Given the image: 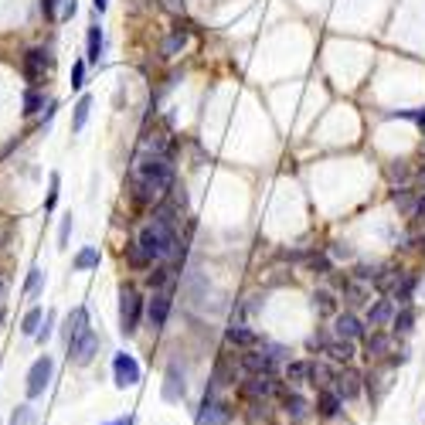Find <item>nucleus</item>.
<instances>
[{"label": "nucleus", "mask_w": 425, "mask_h": 425, "mask_svg": "<svg viewBox=\"0 0 425 425\" xmlns=\"http://www.w3.org/2000/svg\"><path fill=\"white\" fill-rule=\"evenodd\" d=\"M21 330L28 337H38V330H41V310H38V306L24 313V327H21Z\"/></svg>", "instance_id": "obj_34"}, {"label": "nucleus", "mask_w": 425, "mask_h": 425, "mask_svg": "<svg viewBox=\"0 0 425 425\" xmlns=\"http://www.w3.org/2000/svg\"><path fill=\"white\" fill-rule=\"evenodd\" d=\"M395 300L392 296H381L374 303H367V327L371 330H381V327H388L392 320H395Z\"/></svg>", "instance_id": "obj_12"}, {"label": "nucleus", "mask_w": 425, "mask_h": 425, "mask_svg": "<svg viewBox=\"0 0 425 425\" xmlns=\"http://www.w3.org/2000/svg\"><path fill=\"white\" fill-rule=\"evenodd\" d=\"M68 235H72V214H68V218L61 221V228H58V245L68 242Z\"/></svg>", "instance_id": "obj_44"}, {"label": "nucleus", "mask_w": 425, "mask_h": 425, "mask_svg": "<svg viewBox=\"0 0 425 425\" xmlns=\"http://www.w3.org/2000/svg\"><path fill=\"white\" fill-rule=\"evenodd\" d=\"M112 381H116V388H133V384H140V364L133 354H116V357H112Z\"/></svg>", "instance_id": "obj_8"}, {"label": "nucleus", "mask_w": 425, "mask_h": 425, "mask_svg": "<svg viewBox=\"0 0 425 425\" xmlns=\"http://www.w3.org/2000/svg\"><path fill=\"white\" fill-rule=\"evenodd\" d=\"M51 371H55V361L51 357H38L34 364H31L28 371V398H38V395H45V388H48V381H51Z\"/></svg>", "instance_id": "obj_10"}, {"label": "nucleus", "mask_w": 425, "mask_h": 425, "mask_svg": "<svg viewBox=\"0 0 425 425\" xmlns=\"http://www.w3.org/2000/svg\"><path fill=\"white\" fill-rule=\"evenodd\" d=\"M58 184H61V177H58V174H51V191H48L45 211H51V208H55V201H58Z\"/></svg>", "instance_id": "obj_42"}, {"label": "nucleus", "mask_w": 425, "mask_h": 425, "mask_svg": "<svg viewBox=\"0 0 425 425\" xmlns=\"http://www.w3.org/2000/svg\"><path fill=\"white\" fill-rule=\"evenodd\" d=\"M58 0H41V11H45V17H51V21H58Z\"/></svg>", "instance_id": "obj_46"}, {"label": "nucleus", "mask_w": 425, "mask_h": 425, "mask_svg": "<svg viewBox=\"0 0 425 425\" xmlns=\"http://www.w3.org/2000/svg\"><path fill=\"white\" fill-rule=\"evenodd\" d=\"M231 419H235V409L228 405L225 398L204 395V402L198 409V425H231Z\"/></svg>", "instance_id": "obj_4"}, {"label": "nucleus", "mask_w": 425, "mask_h": 425, "mask_svg": "<svg viewBox=\"0 0 425 425\" xmlns=\"http://www.w3.org/2000/svg\"><path fill=\"white\" fill-rule=\"evenodd\" d=\"M174 273H177V266H160V269L150 276V286L153 289H170V279H174Z\"/></svg>", "instance_id": "obj_32"}, {"label": "nucleus", "mask_w": 425, "mask_h": 425, "mask_svg": "<svg viewBox=\"0 0 425 425\" xmlns=\"http://www.w3.org/2000/svg\"><path fill=\"white\" fill-rule=\"evenodd\" d=\"M409 120H415V122H419V126L425 130V109H419V112H409Z\"/></svg>", "instance_id": "obj_49"}, {"label": "nucleus", "mask_w": 425, "mask_h": 425, "mask_svg": "<svg viewBox=\"0 0 425 425\" xmlns=\"http://www.w3.org/2000/svg\"><path fill=\"white\" fill-rule=\"evenodd\" d=\"M184 48H187V28H177L174 34H167V41H164V48H160V55H164V58H177Z\"/></svg>", "instance_id": "obj_24"}, {"label": "nucleus", "mask_w": 425, "mask_h": 425, "mask_svg": "<svg viewBox=\"0 0 425 425\" xmlns=\"http://www.w3.org/2000/svg\"><path fill=\"white\" fill-rule=\"evenodd\" d=\"M320 354H327L334 364H350L354 361V340H340V337H327V344L320 347Z\"/></svg>", "instance_id": "obj_15"}, {"label": "nucleus", "mask_w": 425, "mask_h": 425, "mask_svg": "<svg viewBox=\"0 0 425 425\" xmlns=\"http://www.w3.org/2000/svg\"><path fill=\"white\" fill-rule=\"evenodd\" d=\"M11 425H34V409L31 405H17L11 415Z\"/></svg>", "instance_id": "obj_36"}, {"label": "nucleus", "mask_w": 425, "mask_h": 425, "mask_svg": "<svg viewBox=\"0 0 425 425\" xmlns=\"http://www.w3.org/2000/svg\"><path fill=\"white\" fill-rule=\"evenodd\" d=\"M85 41H89L85 61H89V65H99V58H103V45H106V41H103V28H99V24H92V28H89V38H85Z\"/></svg>", "instance_id": "obj_25"}, {"label": "nucleus", "mask_w": 425, "mask_h": 425, "mask_svg": "<svg viewBox=\"0 0 425 425\" xmlns=\"http://www.w3.org/2000/svg\"><path fill=\"white\" fill-rule=\"evenodd\" d=\"M419 184H422V187H425V167L419 170Z\"/></svg>", "instance_id": "obj_53"}, {"label": "nucleus", "mask_w": 425, "mask_h": 425, "mask_svg": "<svg viewBox=\"0 0 425 425\" xmlns=\"http://www.w3.org/2000/svg\"><path fill=\"white\" fill-rule=\"evenodd\" d=\"M361 381H364V378H361V374H357L350 364H340V367H337L334 384H330V388H334V392L344 398V402H354V398L361 395V388H364Z\"/></svg>", "instance_id": "obj_7"}, {"label": "nucleus", "mask_w": 425, "mask_h": 425, "mask_svg": "<svg viewBox=\"0 0 425 425\" xmlns=\"http://www.w3.org/2000/svg\"><path fill=\"white\" fill-rule=\"evenodd\" d=\"M48 65H51V58H48L45 48H31V51H24V61H21V68H24V78L31 82V89L45 78Z\"/></svg>", "instance_id": "obj_11"}, {"label": "nucleus", "mask_w": 425, "mask_h": 425, "mask_svg": "<svg viewBox=\"0 0 425 425\" xmlns=\"http://www.w3.org/2000/svg\"><path fill=\"white\" fill-rule=\"evenodd\" d=\"M89 109H92V99H89V95H82V99L75 103V116H72V130H75V133L85 126V120H89Z\"/></svg>", "instance_id": "obj_31"}, {"label": "nucleus", "mask_w": 425, "mask_h": 425, "mask_svg": "<svg viewBox=\"0 0 425 425\" xmlns=\"http://www.w3.org/2000/svg\"><path fill=\"white\" fill-rule=\"evenodd\" d=\"M283 357H286L283 347L262 344V350H245L242 357H238V367H242L245 374H276V364H279Z\"/></svg>", "instance_id": "obj_2"}, {"label": "nucleus", "mask_w": 425, "mask_h": 425, "mask_svg": "<svg viewBox=\"0 0 425 425\" xmlns=\"http://www.w3.org/2000/svg\"><path fill=\"white\" fill-rule=\"evenodd\" d=\"M95 266H99V252H95V248H82V252L75 256V269H78V273L95 269Z\"/></svg>", "instance_id": "obj_33"}, {"label": "nucleus", "mask_w": 425, "mask_h": 425, "mask_svg": "<svg viewBox=\"0 0 425 425\" xmlns=\"http://www.w3.org/2000/svg\"><path fill=\"white\" fill-rule=\"evenodd\" d=\"M384 354H392V334H384V330L364 334V357L367 361H381Z\"/></svg>", "instance_id": "obj_17"}, {"label": "nucleus", "mask_w": 425, "mask_h": 425, "mask_svg": "<svg viewBox=\"0 0 425 425\" xmlns=\"http://www.w3.org/2000/svg\"><path fill=\"white\" fill-rule=\"evenodd\" d=\"M286 384L293 392H300L303 384H310V361H289L286 364Z\"/></svg>", "instance_id": "obj_21"}, {"label": "nucleus", "mask_w": 425, "mask_h": 425, "mask_svg": "<svg viewBox=\"0 0 425 425\" xmlns=\"http://www.w3.org/2000/svg\"><path fill=\"white\" fill-rule=\"evenodd\" d=\"M140 317H143V300L133 286H122L120 289V334L122 337H133L140 327Z\"/></svg>", "instance_id": "obj_3"}, {"label": "nucleus", "mask_w": 425, "mask_h": 425, "mask_svg": "<svg viewBox=\"0 0 425 425\" xmlns=\"http://www.w3.org/2000/svg\"><path fill=\"white\" fill-rule=\"evenodd\" d=\"M411 218H415V221H425V191H422V198L415 201V211H411Z\"/></svg>", "instance_id": "obj_48"}, {"label": "nucleus", "mask_w": 425, "mask_h": 425, "mask_svg": "<svg viewBox=\"0 0 425 425\" xmlns=\"http://www.w3.org/2000/svg\"><path fill=\"white\" fill-rule=\"evenodd\" d=\"M262 310V296L258 293H252V296H245V303H242V313L248 317V313H258Z\"/></svg>", "instance_id": "obj_41"}, {"label": "nucleus", "mask_w": 425, "mask_h": 425, "mask_svg": "<svg viewBox=\"0 0 425 425\" xmlns=\"http://www.w3.org/2000/svg\"><path fill=\"white\" fill-rule=\"evenodd\" d=\"M354 279H361V283H374V279H378V269H374V266H357V269H354Z\"/></svg>", "instance_id": "obj_40"}, {"label": "nucleus", "mask_w": 425, "mask_h": 425, "mask_svg": "<svg viewBox=\"0 0 425 425\" xmlns=\"http://www.w3.org/2000/svg\"><path fill=\"white\" fill-rule=\"evenodd\" d=\"M85 65H89V61H75V65H72V89H82V85H85Z\"/></svg>", "instance_id": "obj_38"}, {"label": "nucleus", "mask_w": 425, "mask_h": 425, "mask_svg": "<svg viewBox=\"0 0 425 425\" xmlns=\"http://www.w3.org/2000/svg\"><path fill=\"white\" fill-rule=\"evenodd\" d=\"M422 153H425V140H422Z\"/></svg>", "instance_id": "obj_54"}, {"label": "nucleus", "mask_w": 425, "mask_h": 425, "mask_svg": "<svg viewBox=\"0 0 425 425\" xmlns=\"http://www.w3.org/2000/svg\"><path fill=\"white\" fill-rule=\"evenodd\" d=\"M160 395H164V402H181V398L187 395V381H184V371H181L177 364H170V367H167Z\"/></svg>", "instance_id": "obj_14"}, {"label": "nucleus", "mask_w": 425, "mask_h": 425, "mask_svg": "<svg viewBox=\"0 0 425 425\" xmlns=\"http://www.w3.org/2000/svg\"><path fill=\"white\" fill-rule=\"evenodd\" d=\"M51 323H55V313H48L45 317V327L38 330V340H48V337H51Z\"/></svg>", "instance_id": "obj_47"}, {"label": "nucleus", "mask_w": 425, "mask_h": 425, "mask_svg": "<svg viewBox=\"0 0 425 425\" xmlns=\"http://www.w3.org/2000/svg\"><path fill=\"white\" fill-rule=\"evenodd\" d=\"M313 306H317V313H323V317H330V313L337 310L334 293H330V289H317V293H313Z\"/></svg>", "instance_id": "obj_28"}, {"label": "nucleus", "mask_w": 425, "mask_h": 425, "mask_svg": "<svg viewBox=\"0 0 425 425\" xmlns=\"http://www.w3.org/2000/svg\"><path fill=\"white\" fill-rule=\"evenodd\" d=\"M41 106H45L41 92H38V89H28V92H24V116H34V112H38Z\"/></svg>", "instance_id": "obj_35"}, {"label": "nucleus", "mask_w": 425, "mask_h": 425, "mask_svg": "<svg viewBox=\"0 0 425 425\" xmlns=\"http://www.w3.org/2000/svg\"><path fill=\"white\" fill-rule=\"evenodd\" d=\"M106 425H133V415H122V419H112V422Z\"/></svg>", "instance_id": "obj_50"}, {"label": "nucleus", "mask_w": 425, "mask_h": 425, "mask_svg": "<svg viewBox=\"0 0 425 425\" xmlns=\"http://www.w3.org/2000/svg\"><path fill=\"white\" fill-rule=\"evenodd\" d=\"M317 411L323 415V419H337V415L344 411V398L337 395L334 388H320V395H317Z\"/></svg>", "instance_id": "obj_18"}, {"label": "nucleus", "mask_w": 425, "mask_h": 425, "mask_svg": "<svg viewBox=\"0 0 425 425\" xmlns=\"http://www.w3.org/2000/svg\"><path fill=\"white\" fill-rule=\"evenodd\" d=\"M82 330H89V310H85V306H75V310H72V317H68L65 334H68V340H72V337L82 334Z\"/></svg>", "instance_id": "obj_26"}, {"label": "nucleus", "mask_w": 425, "mask_h": 425, "mask_svg": "<svg viewBox=\"0 0 425 425\" xmlns=\"http://www.w3.org/2000/svg\"><path fill=\"white\" fill-rule=\"evenodd\" d=\"M392 204H395L402 214H409V218H411V211H415V198H411L409 187H395V191H392Z\"/></svg>", "instance_id": "obj_27"}, {"label": "nucleus", "mask_w": 425, "mask_h": 425, "mask_svg": "<svg viewBox=\"0 0 425 425\" xmlns=\"http://www.w3.org/2000/svg\"><path fill=\"white\" fill-rule=\"evenodd\" d=\"M283 409H286V415L289 419H296V422H303L306 415H310V402H306L300 392H293L289 388L286 395H283Z\"/></svg>", "instance_id": "obj_20"}, {"label": "nucleus", "mask_w": 425, "mask_h": 425, "mask_svg": "<svg viewBox=\"0 0 425 425\" xmlns=\"http://www.w3.org/2000/svg\"><path fill=\"white\" fill-rule=\"evenodd\" d=\"M334 374H337V367L323 364V361H310V384H313V388H330V384H334Z\"/></svg>", "instance_id": "obj_22"}, {"label": "nucleus", "mask_w": 425, "mask_h": 425, "mask_svg": "<svg viewBox=\"0 0 425 425\" xmlns=\"http://www.w3.org/2000/svg\"><path fill=\"white\" fill-rule=\"evenodd\" d=\"M364 334H367V323H361L350 310L334 317V337H340V340H364Z\"/></svg>", "instance_id": "obj_13"}, {"label": "nucleus", "mask_w": 425, "mask_h": 425, "mask_svg": "<svg viewBox=\"0 0 425 425\" xmlns=\"http://www.w3.org/2000/svg\"><path fill=\"white\" fill-rule=\"evenodd\" d=\"M392 330H395V337H409L411 330H415V310H411V306H402V310H395Z\"/></svg>", "instance_id": "obj_23"}, {"label": "nucleus", "mask_w": 425, "mask_h": 425, "mask_svg": "<svg viewBox=\"0 0 425 425\" xmlns=\"http://www.w3.org/2000/svg\"><path fill=\"white\" fill-rule=\"evenodd\" d=\"M174 187V160L170 153H137L130 164V198L137 208H150Z\"/></svg>", "instance_id": "obj_1"}, {"label": "nucleus", "mask_w": 425, "mask_h": 425, "mask_svg": "<svg viewBox=\"0 0 425 425\" xmlns=\"http://www.w3.org/2000/svg\"><path fill=\"white\" fill-rule=\"evenodd\" d=\"M310 269L320 273V276H327L330 269H334V258H330V256H310Z\"/></svg>", "instance_id": "obj_37"}, {"label": "nucleus", "mask_w": 425, "mask_h": 425, "mask_svg": "<svg viewBox=\"0 0 425 425\" xmlns=\"http://www.w3.org/2000/svg\"><path fill=\"white\" fill-rule=\"evenodd\" d=\"M4 296H7V279L0 276V300H4Z\"/></svg>", "instance_id": "obj_52"}, {"label": "nucleus", "mask_w": 425, "mask_h": 425, "mask_svg": "<svg viewBox=\"0 0 425 425\" xmlns=\"http://www.w3.org/2000/svg\"><path fill=\"white\" fill-rule=\"evenodd\" d=\"M344 300H347L350 306L371 303V283H361V279H344Z\"/></svg>", "instance_id": "obj_19"}, {"label": "nucleus", "mask_w": 425, "mask_h": 425, "mask_svg": "<svg viewBox=\"0 0 425 425\" xmlns=\"http://www.w3.org/2000/svg\"><path fill=\"white\" fill-rule=\"evenodd\" d=\"M170 303H174V289H153L150 303H147V323L153 330H164L170 317Z\"/></svg>", "instance_id": "obj_6"}, {"label": "nucleus", "mask_w": 425, "mask_h": 425, "mask_svg": "<svg viewBox=\"0 0 425 425\" xmlns=\"http://www.w3.org/2000/svg\"><path fill=\"white\" fill-rule=\"evenodd\" d=\"M126 262H130L133 269H150V266H153L150 258H147V252H143V248H140L137 242L126 245Z\"/></svg>", "instance_id": "obj_29"}, {"label": "nucleus", "mask_w": 425, "mask_h": 425, "mask_svg": "<svg viewBox=\"0 0 425 425\" xmlns=\"http://www.w3.org/2000/svg\"><path fill=\"white\" fill-rule=\"evenodd\" d=\"M225 344L242 347V350H252V347H258L262 340H258V334L252 330V327H245V323H231V327L225 330Z\"/></svg>", "instance_id": "obj_16"}, {"label": "nucleus", "mask_w": 425, "mask_h": 425, "mask_svg": "<svg viewBox=\"0 0 425 425\" xmlns=\"http://www.w3.org/2000/svg\"><path fill=\"white\" fill-rule=\"evenodd\" d=\"M41 289V269H31V276H28V283H24V293H38Z\"/></svg>", "instance_id": "obj_43"}, {"label": "nucleus", "mask_w": 425, "mask_h": 425, "mask_svg": "<svg viewBox=\"0 0 425 425\" xmlns=\"http://www.w3.org/2000/svg\"><path fill=\"white\" fill-rule=\"evenodd\" d=\"M95 350H99V337H95V330H82V334H75L72 340H68V357H72V364L85 367L95 357Z\"/></svg>", "instance_id": "obj_5"}, {"label": "nucleus", "mask_w": 425, "mask_h": 425, "mask_svg": "<svg viewBox=\"0 0 425 425\" xmlns=\"http://www.w3.org/2000/svg\"><path fill=\"white\" fill-rule=\"evenodd\" d=\"M330 258H354V248L347 242H330Z\"/></svg>", "instance_id": "obj_39"}, {"label": "nucleus", "mask_w": 425, "mask_h": 425, "mask_svg": "<svg viewBox=\"0 0 425 425\" xmlns=\"http://www.w3.org/2000/svg\"><path fill=\"white\" fill-rule=\"evenodd\" d=\"M384 174H388V181L392 184H405L411 177V167L405 164V160H392V164L384 167Z\"/></svg>", "instance_id": "obj_30"}, {"label": "nucleus", "mask_w": 425, "mask_h": 425, "mask_svg": "<svg viewBox=\"0 0 425 425\" xmlns=\"http://www.w3.org/2000/svg\"><path fill=\"white\" fill-rule=\"evenodd\" d=\"M75 14V0H61V11H58V21H68Z\"/></svg>", "instance_id": "obj_45"}, {"label": "nucleus", "mask_w": 425, "mask_h": 425, "mask_svg": "<svg viewBox=\"0 0 425 425\" xmlns=\"http://www.w3.org/2000/svg\"><path fill=\"white\" fill-rule=\"evenodd\" d=\"M92 4H95V11H99V14H103V11L109 7V0H92Z\"/></svg>", "instance_id": "obj_51"}, {"label": "nucleus", "mask_w": 425, "mask_h": 425, "mask_svg": "<svg viewBox=\"0 0 425 425\" xmlns=\"http://www.w3.org/2000/svg\"><path fill=\"white\" fill-rule=\"evenodd\" d=\"M276 388H279L276 374H245L242 381V395L252 402H266L269 395H276Z\"/></svg>", "instance_id": "obj_9"}]
</instances>
